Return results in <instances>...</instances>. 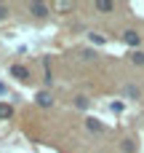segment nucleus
Returning <instances> with one entry per match:
<instances>
[{
    "label": "nucleus",
    "mask_w": 144,
    "mask_h": 153,
    "mask_svg": "<svg viewBox=\"0 0 144 153\" xmlns=\"http://www.w3.org/2000/svg\"><path fill=\"white\" fill-rule=\"evenodd\" d=\"M11 116H13V108L8 102H0V121H8Z\"/></svg>",
    "instance_id": "6e6552de"
},
{
    "label": "nucleus",
    "mask_w": 144,
    "mask_h": 153,
    "mask_svg": "<svg viewBox=\"0 0 144 153\" xmlns=\"http://www.w3.org/2000/svg\"><path fill=\"white\" fill-rule=\"evenodd\" d=\"M35 102H37L40 108H51V105H53V97H51V91H37Z\"/></svg>",
    "instance_id": "39448f33"
},
{
    "label": "nucleus",
    "mask_w": 144,
    "mask_h": 153,
    "mask_svg": "<svg viewBox=\"0 0 144 153\" xmlns=\"http://www.w3.org/2000/svg\"><path fill=\"white\" fill-rule=\"evenodd\" d=\"M51 8H53V5L40 3V0H32V3H29V13H35V16H40V19H43V16H48V13H51Z\"/></svg>",
    "instance_id": "f257e3e1"
},
{
    "label": "nucleus",
    "mask_w": 144,
    "mask_h": 153,
    "mask_svg": "<svg viewBox=\"0 0 144 153\" xmlns=\"http://www.w3.org/2000/svg\"><path fill=\"white\" fill-rule=\"evenodd\" d=\"M5 16H8V5H3V3H0V19H5Z\"/></svg>",
    "instance_id": "2eb2a0df"
},
{
    "label": "nucleus",
    "mask_w": 144,
    "mask_h": 153,
    "mask_svg": "<svg viewBox=\"0 0 144 153\" xmlns=\"http://www.w3.org/2000/svg\"><path fill=\"white\" fill-rule=\"evenodd\" d=\"M94 8H96V11H112V8H115V3H110V0H96V3H94Z\"/></svg>",
    "instance_id": "9d476101"
},
{
    "label": "nucleus",
    "mask_w": 144,
    "mask_h": 153,
    "mask_svg": "<svg viewBox=\"0 0 144 153\" xmlns=\"http://www.w3.org/2000/svg\"><path fill=\"white\" fill-rule=\"evenodd\" d=\"M0 94H5V86H3V83H0Z\"/></svg>",
    "instance_id": "dca6fc26"
},
{
    "label": "nucleus",
    "mask_w": 144,
    "mask_h": 153,
    "mask_svg": "<svg viewBox=\"0 0 144 153\" xmlns=\"http://www.w3.org/2000/svg\"><path fill=\"white\" fill-rule=\"evenodd\" d=\"M75 108H77V110H86V108H88V97H83V94H80V97L75 100Z\"/></svg>",
    "instance_id": "ddd939ff"
},
{
    "label": "nucleus",
    "mask_w": 144,
    "mask_h": 153,
    "mask_svg": "<svg viewBox=\"0 0 144 153\" xmlns=\"http://www.w3.org/2000/svg\"><path fill=\"white\" fill-rule=\"evenodd\" d=\"M53 11H72V3L69 0H59V3H53Z\"/></svg>",
    "instance_id": "9b49d317"
},
{
    "label": "nucleus",
    "mask_w": 144,
    "mask_h": 153,
    "mask_svg": "<svg viewBox=\"0 0 144 153\" xmlns=\"http://www.w3.org/2000/svg\"><path fill=\"white\" fill-rule=\"evenodd\" d=\"M86 129H88V132H96V134H102V132H104V124H102L99 118L88 116V118H86Z\"/></svg>",
    "instance_id": "20e7f679"
},
{
    "label": "nucleus",
    "mask_w": 144,
    "mask_h": 153,
    "mask_svg": "<svg viewBox=\"0 0 144 153\" xmlns=\"http://www.w3.org/2000/svg\"><path fill=\"white\" fill-rule=\"evenodd\" d=\"M88 40H91V43H96V46H104V43H107V38H102L99 32H91V35H88Z\"/></svg>",
    "instance_id": "f8f14e48"
},
{
    "label": "nucleus",
    "mask_w": 144,
    "mask_h": 153,
    "mask_svg": "<svg viewBox=\"0 0 144 153\" xmlns=\"http://www.w3.org/2000/svg\"><path fill=\"white\" fill-rule=\"evenodd\" d=\"M110 110H112V113H123V102H112Z\"/></svg>",
    "instance_id": "4468645a"
},
{
    "label": "nucleus",
    "mask_w": 144,
    "mask_h": 153,
    "mask_svg": "<svg viewBox=\"0 0 144 153\" xmlns=\"http://www.w3.org/2000/svg\"><path fill=\"white\" fill-rule=\"evenodd\" d=\"M120 153H136V140L134 137H123L120 140Z\"/></svg>",
    "instance_id": "423d86ee"
},
{
    "label": "nucleus",
    "mask_w": 144,
    "mask_h": 153,
    "mask_svg": "<svg viewBox=\"0 0 144 153\" xmlns=\"http://www.w3.org/2000/svg\"><path fill=\"white\" fill-rule=\"evenodd\" d=\"M8 73H11L16 81H29V70H27L24 65H19V62H16V65H11V67H8Z\"/></svg>",
    "instance_id": "7ed1b4c3"
},
{
    "label": "nucleus",
    "mask_w": 144,
    "mask_h": 153,
    "mask_svg": "<svg viewBox=\"0 0 144 153\" xmlns=\"http://www.w3.org/2000/svg\"><path fill=\"white\" fill-rule=\"evenodd\" d=\"M128 59H131V65L144 67V51H139V48H136V51H131V54H128Z\"/></svg>",
    "instance_id": "0eeeda50"
},
{
    "label": "nucleus",
    "mask_w": 144,
    "mask_h": 153,
    "mask_svg": "<svg viewBox=\"0 0 144 153\" xmlns=\"http://www.w3.org/2000/svg\"><path fill=\"white\" fill-rule=\"evenodd\" d=\"M123 43H126L128 48H134V51H136V48H139V43H142V35H139L136 30H126V32H123Z\"/></svg>",
    "instance_id": "f03ea898"
},
{
    "label": "nucleus",
    "mask_w": 144,
    "mask_h": 153,
    "mask_svg": "<svg viewBox=\"0 0 144 153\" xmlns=\"http://www.w3.org/2000/svg\"><path fill=\"white\" fill-rule=\"evenodd\" d=\"M126 97H128V100H139V97H142V89L131 83V86H126Z\"/></svg>",
    "instance_id": "1a4fd4ad"
}]
</instances>
